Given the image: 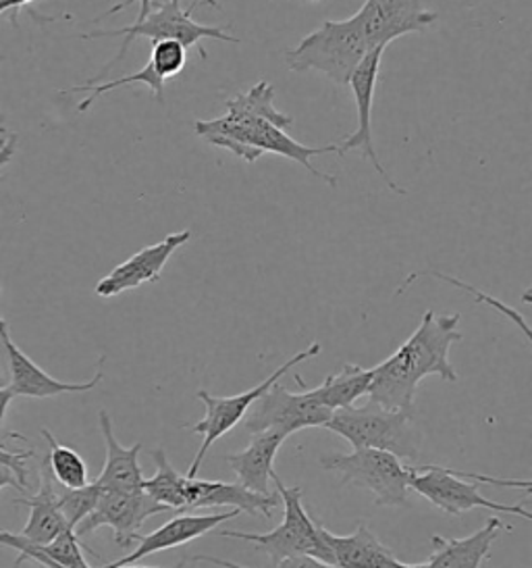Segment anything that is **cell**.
Listing matches in <instances>:
<instances>
[{
    "label": "cell",
    "mask_w": 532,
    "mask_h": 568,
    "mask_svg": "<svg viewBox=\"0 0 532 568\" xmlns=\"http://www.w3.org/2000/svg\"><path fill=\"white\" fill-rule=\"evenodd\" d=\"M460 315H434L427 311L418 329L381 365L372 368L368 400L387 410H415L416 387L439 375L443 382H458L456 368L449 365V348L460 342Z\"/></svg>",
    "instance_id": "6da1fadb"
},
{
    "label": "cell",
    "mask_w": 532,
    "mask_h": 568,
    "mask_svg": "<svg viewBox=\"0 0 532 568\" xmlns=\"http://www.w3.org/2000/svg\"><path fill=\"white\" fill-rule=\"evenodd\" d=\"M196 135L211 146L225 149L239 156L246 163H256L265 152L279 154L285 159H291L301 168L308 169L315 178L323 180L325 184L337 185V178L323 173L310 161L313 156L320 154H339L337 144L327 146H304L296 142L291 135L285 134V130L275 128L265 119H233L229 115L211 119V121H196L194 123Z\"/></svg>",
    "instance_id": "7a4b0ae2"
},
{
    "label": "cell",
    "mask_w": 532,
    "mask_h": 568,
    "mask_svg": "<svg viewBox=\"0 0 532 568\" xmlns=\"http://www.w3.org/2000/svg\"><path fill=\"white\" fill-rule=\"evenodd\" d=\"M344 437L354 450L372 448L396 454L399 460H416L420 454V434L416 432L415 410H387L375 402L332 410L325 425Z\"/></svg>",
    "instance_id": "3957f363"
},
{
    "label": "cell",
    "mask_w": 532,
    "mask_h": 568,
    "mask_svg": "<svg viewBox=\"0 0 532 568\" xmlns=\"http://www.w3.org/2000/svg\"><path fill=\"white\" fill-rule=\"evenodd\" d=\"M198 4H216V0H194L187 9H183L182 0H166V2H152L154 11H150L149 18L144 21H135L127 28L121 30H109V32H90V34H82V38H116V36H125V42L121 47V51L116 54L115 59L104 68L99 78L85 82V84H99L102 78L115 68L116 61H121L130 47H132L135 38H150L152 42H161V40H177L182 42L185 49H196L202 59L208 57L206 49L202 47V40L213 38V40H221V42H229V44H237L239 38L227 34V28L221 26H202L198 21L192 19V13L198 9Z\"/></svg>",
    "instance_id": "277c9868"
},
{
    "label": "cell",
    "mask_w": 532,
    "mask_h": 568,
    "mask_svg": "<svg viewBox=\"0 0 532 568\" xmlns=\"http://www.w3.org/2000/svg\"><path fill=\"white\" fill-rule=\"evenodd\" d=\"M368 52L365 34L354 16L344 21H325L294 49L283 51V57L291 71H316L332 84L348 85Z\"/></svg>",
    "instance_id": "5b68a950"
},
{
    "label": "cell",
    "mask_w": 532,
    "mask_h": 568,
    "mask_svg": "<svg viewBox=\"0 0 532 568\" xmlns=\"http://www.w3.org/2000/svg\"><path fill=\"white\" fill-rule=\"evenodd\" d=\"M273 484L277 487V494L283 504V523L268 531V534H244V531H223V537L244 539L249 544H256L258 548L270 556L273 565L279 567L283 560L296 558V556H310L325 565L332 567V551L327 541V529L316 525L310 515L301 506V487H287L275 475Z\"/></svg>",
    "instance_id": "8992f818"
},
{
    "label": "cell",
    "mask_w": 532,
    "mask_h": 568,
    "mask_svg": "<svg viewBox=\"0 0 532 568\" xmlns=\"http://www.w3.org/2000/svg\"><path fill=\"white\" fill-rule=\"evenodd\" d=\"M320 467L337 473L344 485L365 487L379 506H408L412 470L391 452L362 448L351 454H329L320 458Z\"/></svg>",
    "instance_id": "52a82bcc"
},
{
    "label": "cell",
    "mask_w": 532,
    "mask_h": 568,
    "mask_svg": "<svg viewBox=\"0 0 532 568\" xmlns=\"http://www.w3.org/2000/svg\"><path fill=\"white\" fill-rule=\"evenodd\" d=\"M320 351H323L320 344H316V342L315 344H310L306 351L294 354L287 363H283L282 367L275 368L263 384L252 387V389L244 392V394H235V396L223 398V396L208 394L206 389H198L196 396H198V400H202L204 408H206V417L190 427V432L202 435V446H200V450L196 452L194 463L190 465V470H187L185 477H190V479L198 477L200 465L204 463L208 450L215 446L216 439H221L227 432H232L237 423H242V420L246 418V415H248L252 404L258 400L265 392H268L270 385L277 384L287 371H291V368L298 367L301 363L315 358V356L320 354Z\"/></svg>",
    "instance_id": "ba28073f"
},
{
    "label": "cell",
    "mask_w": 532,
    "mask_h": 568,
    "mask_svg": "<svg viewBox=\"0 0 532 568\" xmlns=\"http://www.w3.org/2000/svg\"><path fill=\"white\" fill-rule=\"evenodd\" d=\"M412 477H410V489L420 494L422 498L431 501L439 510L448 515H462L474 508H484L503 515L531 520L532 515L520 504H498L484 498L479 491V484H470L468 479L472 473H462L453 468L434 467V465H410Z\"/></svg>",
    "instance_id": "9c48e42d"
},
{
    "label": "cell",
    "mask_w": 532,
    "mask_h": 568,
    "mask_svg": "<svg viewBox=\"0 0 532 568\" xmlns=\"http://www.w3.org/2000/svg\"><path fill=\"white\" fill-rule=\"evenodd\" d=\"M331 415V408L320 402L316 389L291 394L287 387L273 384L252 404L246 415V429L252 435L277 432L287 437L308 427H325Z\"/></svg>",
    "instance_id": "30bf717a"
},
{
    "label": "cell",
    "mask_w": 532,
    "mask_h": 568,
    "mask_svg": "<svg viewBox=\"0 0 532 568\" xmlns=\"http://www.w3.org/2000/svg\"><path fill=\"white\" fill-rule=\"evenodd\" d=\"M163 513H171V508L152 500L144 489L133 494L100 489L94 510L75 527V535L82 539L83 535L92 534L100 527H111L115 531L116 544L125 548L137 539V531L150 517Z\"/></svg>",
    "instance_id": "8fae6325"
},
{
    "label": "cell",
    "mask_w": 532,
    "mask_h": 568,
    "mask_svg": "<svg viewBox=\"0 0 532 568\" xmlns=\"http://www.w3.org/2000/svg\"><path fill=\"white\" fill-rule=\"evenodd\" d=\"M368 51L387 49L401 36L422 34L437 23L439 16L427 11L422 0H365L356 13Z\"/></svg>",
    "instance_id": "7c38bea8"
},
{
    "label": "cell",
    "mask_w": 532,
    "mask_h": 568,
    "mask_svg": "<svg viewBox=\"0 0 532 568\" xmlns=\"http://www.w3.org/2000/svg\"><path fill=\"white\" fill-rule=\"evenodd\" d=\"M382 52L385 49H375V51L368 52L349 80L348 85L354 92L356 106H358V130L337 146H339V156L351 151L362 152V156L370 161L372 168L377 169V173L381 175L382 182L389 185V190L403 196L406 190L396 184L393 178L387 173V169L382 168L379 154L375 151V142H372V104H375V90H377L379 73H381Z\"/></svg>",
    "instance_id": "4fadbf2b"
},
{
    "label": "cell",
    "mask_w": 532,
    "mask_h": 568,
    "mask_svg": "<svg viewBox=\"0 0 532 568\" xmlns=\"http://www.w3.org/2000/svg\"><path fill=\"white\" fill-rule=\"evenodd\" d=\"M192 240V232L183 230L166 235L158 244L146 246L144 251L135 252L125 263L116 265L106 277L96 284V294L100 298H113L127 290H135L140 285L156 284L165 268L168 258Z\"/></svg>",
    "instance_id": "5bb4252c"
},
{
    "label": "cell",
    "mask_w": 532,
    "mask_h": 568,
    "mask_svg": "<svg viewBox=\"0 0 532 568\" xmlns=\"http://www.w3.org/2000/svg\"><path fill=\"white\" fill-rule=\"evenodd\" d=\"M183 513L198 510V508H216V506H232L239 513L258 515V517H273L275 508L282 504L277 491L256 494L249 491L244 485L223 484V481H204V479H183Z\"/></svg>",
    "instance_id": "9a60e30c"
},
{
    "label": "cell",
    "mask_w": 532,
    "mask_h": 568,
    "mask_svg": "<svg viewBox=\"0 0 532 568\" xmlns=\"http://www.w3.org/2000/svg\"><path fill=\"white\" fill-rule=\"evenodd\" d=\"M0 342L9 356V368H11V385L9 389L13 396H25V398H52L61 394H82V392H92L96 385L104 379V373L96 371V375L90 382L83 384H66L50 377L47 371L38 367L25 352L17 348L11 339L9 332L0 334Z\"/></svg>",
    "instance_id": "2e32d148"
},
{
    "label": "cell",
    "mask_w": 532,
    "mask_h": 568,
    "mask_svg": "<svg viewBox=\"0 0 532 568\" xmlns=\"http://www.w3.org/2000/svg\"><path fill=\"white\" fill-rule=\"evenodd\" d=\"M237 515H239V510L233 508L232 513H216V515H182V517H175L150 535H137L135 541H137L140 546H137L130 556H125V558H121V560L111 562V565H106V567L102 568L125 567V565H133V562H137V560H142V558H146V556H152V554H156V551L173 550V548H177V546L190 544V541L198 539L202 535L213 531L221 523L233 520Z\"/></svg>",
    "instance_id": "e0dca14e"
},
{
    "label": "cell",
    "mask_w": 532,
    "mask_h": 568,
    "mask_svg": "<svg viewBox=\"0 0 532 568\" xmlns=\"http://www.w3.org/2000/svg\"><path fill=\"white\" fill-rule=\"evenodd\" d=\"M99 423L100 434L106 444V463L94 484L99 485V489H109V491H125V494L142 491L144 475H142V467L137 463L142 444L137 442L132 448H123L116 442L113 418L106 410H100Z\"/></svg>",
    "instance_id": "ac0fdd59"
},
{
    "label": "cell",
    "mask_w": 532,
    "mask_h": 568,
    "mask_svg": "<svg viewBox=\"0 0 532 568\" xmlns=\"http://www.w3.org/2000/svg\"><path fill=\"white\" fill-rule=\"evenodd\" d=\"M57 479L50 473L49 460H42V468H40V489L33 496H21L16 498L13 504H23L30 508V518L28 525L23 527L21 537L28 539L30 544H38L44 546L50 544L57 535L63 534L66 527L65 518L59 510L57 504Z\"/></svg>",
    "instance_id": "d6986e66"
},
{
    "label": "cell",
    "mask_w": 532,
    "mask_h": 568,
    "mask_svg": "<svg viewBox=\"0 0 532 568\" xmlns=\"http://www.w3.org/2000/svg\"><path fill=\"white\" fill-rule=\"evenodd\" d=\"M287 437L277 432H260L254 434L248 448L237 454H229L225 460L235 470L237 481L249 491L268 494L275 473V456Z\"/></svg>",
    "instance_id": "ffe728a7"
},
{
    "label": "cell",
    "mask_w": 532,
    "mask_h": 568,
    "mask_svg": "<svg viewBox=\"0 0 532 568\" xmlns=\"http://www.w3.org/2000/svg\"><path fill=\"white\" fill-rule=\"evenodd\" d=\"M503 529V523L498 517L489 518L487 525L477 534L464 539H446L441 535L432 537L431 560L429 568H481L482 562L489 558L491 546Z\"/></svg>",
    "instance_id": "44dd1931"
},
{
    "label": "cell",
    "mask_w": 532,
    "mask_h": 568,
    "mask_svg": "<svg viewBox=\"0 0 532 568\" xmlns=\"http://www.w3.org/2000/svg\"><path fill=\"white\" fill-rule=\"evenodd\" d=\"M327 541L335 568H398L393 551L385 548L366 525H358L351 535L327 534Z\"/></svg>",
    "instance_id": "7402d4cb"
},
{
    "label": "cell",
    "mask_w": 532,
    "mask_h": 568,
    "mask_svg": "<svg viewBox=\"0 0 532 568\" xmlns=\"http://www.w3.org/2000/svg\"><path fill=\"white\" fill-rule=\"evenodd\" d=\"M275 88L270 82L260 80L258 84L252 85L248 92L235 94L233 99L225 102L227 115L233 119H265L279 130L291 128L294 119L285 115L275 109Z\"/></svg>",
    "instance_id": "603a6c76"
},
{
    "label": "cell",
    "mask_w": 532,
    "mask_h": 568,
    "mask_svg": "<svg viewBox=\"0 0 532 568\" xmlns=\"http://www.w3.org/2000/svg\"><path fill=\"white\" fill-rule=\"evenodd\" d=\"M370 382H372V368L346 365L339 373H331L315 389L327 408L337 410V408L354 406V402L366 396Z\"/></svg>",
    "instance_id": "cb8c5ba5"
},
{
    "label": "cell",
    "mask_w": 532,
    "mask_h": 568,
    "mask_svg": "<svg viewBox=\"0 0 532 568\" xmlns=\"http://www.w3.org/2000/svg\"><path fill=\"white\" fill-rule=\"evenodd\" d=\"M152 458L156 463V475L152 479H144L142 489L149 494L150 498L158 504H165L171 510H180L183 513V479L180 470L171 465V460L166 458V452L163 448H156L152 452Z\"/></svg>",
    "instance_id": "d4e9b609"
},
{
    "label": "cell",
    "mask_w": 532,
    "mask_h": 568,
    "mask_svg": "<svg viewBox=\"0 0 532 568\" xmlns=\"http://www.w3.org/2000/svg\"><path fill=\"white\" fill-rule=\"evenodd\" d=\"M133 84H144L146 88H150V92L154 94V99L158 102H165V80L154 71V68L146 63V68L140 69L137 73H132V75H125V78H119V80H113V82H99V84H82V85H73V88H69L66 92H78V94H90L85 101L80 102L78 104V111L80 113H85L94 102L99 101L100 97H104L106 92H111V90H116V88H125V85Z\"/></svg>",
    "instance_id": "484cf974"
},
{
    "label": "cell",
    "mask_w": 532,
    "mask_h": 568,
    "mask_svg": "<svg viewBox=\"0 0 532 568\" xmlns=\"http://www.w3.org/2000/svg\"><path fill=\"white\" fill-rule=\"evenodd\" d=\"M42 437H47V442H49L50 452L47 460H49L50 473L57 479V484L69 487V489H80L83 485H88V467H85L82 456L66 446H61L49 429H42Z\"/></svg>",
    "instance_id": "4316f807"
},
{
    "label": "cell",
    "mask_w": 532,
    "mask_h": 568,
    "mask_svg": "<svg viewBox=\"0 0 532 568\" xmlns=\"http://www.w3.org/2000/svg\"><path fill=\"white\" fill-rule=\"evenodd\" d=\"M99 496L100 489L96 484L83 485L80 489H69L61 484L57 485V504H59V510L65 518L69 529L75 531V527L82 523L83 518L94 510Z\"/></svg>",
    "instance_id": "83f0119b"
},
{
    "label": "cell",
    "mask_w": 532,
    "mask_h": 568,
    "mask_svg": "<svg viewBox=\"0 0 532 568\" xmlns=\"http://www.w3.org/2000/svg\"><path fill=\"white\" fill-rule=\"evenodd\" d=\"M149 63L166 82V80L175 78L185 68V63H187V49L177 40L152 42Z\"/></svg>",
    "instance_id": "f1b7e54d"
},
{
    "label": "cell",
    "mask_w": 532,
    "mask_h": 568,
    "mask_svg": "<svg viewBox=\"0 0 532 568\" xmlns=\"http://www.w3.org/2000/svg\"><path fill=\"white\" fill-rule=\"evenodd\" d=\"M33 450L28 452H11L0 446V465L2 467L11 468L16 475L17 484L21 487V491L25 494L30 489V468H28V460L32 458Z\"/></svg>",
    "instance_id": "f546056e"
},
{
    "label": "cell",
    "mask_w": 532,
    "mask_h": 568,
    "mask_svg": "<svg viewBox=\"0 0 532 568\" xmlns=\"http://www.w3.org/2000/svg\"><path fill=\"white\" fill-rule=\"evenodd\" d=\"M133 2H137L140 4V13H137V19L135 21H144V19L149 18L150 7H152V0H123V2H119L115 7H111L104 16H100L99 19L109 18V16H115L119 11H123L125 7H130Z\"/></svg>",
    "instance_id": "4dcf8cb0"
},
{
    "label": "cell",
    "mask_w": 532,
    "mask_h": 568,
    "mask_svg": "<svg viewBox=\"0 0 532 568\" xmlns=\"http://www.w3.org/2000/svg\"><path fill=\"white\" fill-rule=\"evenodd\" d=\"M275 568H335L331 565H325L320 560H315L310 556H296V558H289V560H283L279 567Z\"/></svg>",
    "instance_id": "1f68e13d"
},
{
    "label": "cell",
    "mask_w": 532,
    "mask_h": 568,
    "mask_svg": "<svg viewBox=\"0 0 532 568\" xmlns=\"http://www.w3.org/2000/svg\"><path fill=\"white\" fill-rule=\"evenodd\" d=\"M17 152V134H9L0 142V169L4 168Z\"/></svg>",
    "instance_id": "d6a6232c"
},
{
    "label": "cell",
    "mask_w": 532,
    "mask_h": 568,
    "mask_svg": "<svg viewBox=\"0 0 532 568\" xmlns=\"http://www.w3.org/2000/svg\"><path fill=\"white\" fill-rule=\"evenodd\" d=\"M13 392L9 387H0V435H2V425H4V417H7V410L11 406L13 400Z\"/></svg>",
    "instance_id": "836d02e7"
},
{
    "label": "cell",
    "mask_w": 532,
    "mask_h": 568,
    "mask_svg": "<svg viewBox=\"0 0 532 568\" xmlns=\"http://www.w3.org/2000/svg\"><path fill=\"white\" fill-rule=\"evenodd\" d=\"M16 487V489H19L21 491V487H19V484H17L16 475H13V470L11 468L2 467L0 465V489L2 487Z\"/></svg>",
    "instance_id": "e575fe53"
},
{
    "label": "cell",
    "mask_w": 532,
    "mask_h": 568,
    "mask_svg": "<svg viewBox=\"0 0 532 568\" xmlns=\"http://www.w3.org/2000/svg\"><path fill=\"white\" fill-rule=\"evenodd\" d=\"M194 560H196V562H208V565H215V567L221 568H248L239 567V565H233L229 560H221V558H215V556H196Z\"/></svg>",
    "instance_id": "d590c367"
},
{
    "label": "cell",
    "mask_w": 532,
    "mask_h": 568,
    "mask_svg": "<svg viewBox=\"0 0 532 568\" xmlns=\"http://www.w3.org/2000/svg\"><path fill=\"white\" fill-rule=\"evenodd\" d=\"M33 0H9V11H17V9H21V7H25V4H32Z\"/></svg>",
    "instance_id": "8d00e7d4"
},
{
    "label": "cell",
    "mask_w": 532,
    "mask_h": 568,
    "mask_svg": "<svg viewBox=\"0 0 532 568\" xmlns=\"http://www.w3.org/2000/svg\"><path fill=\"white\" fill-rule=\"evenodd\" d=\"M0 294H2V287H0ZM9 332V323L0 315V334H7ZM2 379V377H0Z\"/></svg>",
    "instance_id": "74e56055"
},
{
    "label": "cell",
    "mask_w": 532,
    "mask_h": 568,
    "mask_svg": "<svg viewBox=\"0 0 532 568\" xmlns=\"http://www.w3.org/2000/svg\"><path fill=\"white\" fill-rule=\"evenodd\" d=\"M9 13V0H0V16Z\"/></svg>",
    "instance_id": "f35d334b"
},
{
    "label": "cell",
    "mask_w": 532,
    "mask_h": 568,
    "mask_svg": "<svg viewBox=\"0 0 532 568\" xmlns=\"http://www.w3.org/2000/svg\"><path fill=\"white\" fill-rule=\"evenodd\" d=\"M119 568H165V567H135V565H125V567H119ZM175 568H185V562H180L177 567Z\"/></svg>",
    "instance_id": "ab89813d"
},
{
    "label": "cell",
    "mask_w": 532,
    "mask_h": 568,
    "mask_svg": "<svg viewBox=\"0 0 532 568\" xmlns=\"http://www.w3.org/2000/svg\"><path fill=\"white\" fill-rule=\"evenodd\" d=\"M398 568H429V565H403V562H399Z\"/></svg>",
    "instance_id": "60d3db41"
},
{
    "label": "cell",
    "mask_w": 532,
    "mask_h": 568,
    "mask_svg": "<svg viewBox=\"0 0 532 568\" xmlns=\"http://www.w3.org/2000/svg\"><path fill=\"white\" fill-rule=\"evenodd\" d=\"M308 2H325V0H308Z\"/></svg>",
    "instance_id": "b9f144b4"
}]
</instances>
